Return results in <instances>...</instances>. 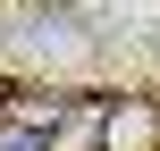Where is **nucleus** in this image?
Segmentation results:
<instances>
[{
	"mask_svg": "<svg viewBox=\"0 0 160 151\" xmlns=\"http://www.w3.org/2000/svg\"><path fill=\"white\" fill-rule=\"evenodd\" d=\"M0 101H8V84H0Z\"/></svg>",
	"mask_w": 160,
	"mask_h": 151,
	"instance_id": "2",
	"label": "nucleus"
},
{
	"mask_svg": "<svg viewBox=\"0 0 160 151\" xmlns=\"http://www.w3.org/2000/svg\"><path fill=\"white\" fill-rule=\"evenodd\" d=\"M101 151H160V101L118 92V101L101 109Z\"/></svg>",
	"mask_w": 160,
	"mask_h": 151,
	"instance_id": "1",
	"label": "nucleus"
}]
</instances>
